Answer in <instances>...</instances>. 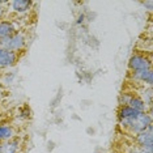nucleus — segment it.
<instances>
[{
  "mask_svg": "<svg viewBox=\"0 0 153 153\" xmlns=\"http://www.w3.org/2000/svg\"><path fill=\"white\" fill-rule=\"evenodd\" d=\"M134 82H137L141 86H152L153 85V69H144V71L130 72L128 75Z\"/></svg>",
  "mask_w": 153,
  "mask_h": 153,
  "instance_id": "nucleus-4",
  "label": "nucleus"
},
{
  "mask_svg": "<svg viewBox=\"0 0 153 153\" xmlns=\"http://www.w3.org/2000/svg\"><path fill=\"white\" fill-rule=\"evenodd\" d=\"M137 92L140 93V94H137V96H140V98L144 101V102L147 103L149 107H152V97H153L152 86H141Z\"/></svg>",
  "mask_w": 153,
  "mask_h": 153,
  "instance_id": "nucleus-11",
  "label": "nucleus"
},
{
  "mask_svg": "<svg viewBox=\"0 0 153 153\" xmlns=\"http://www.w3.org/2000/svg\"><path fill=\"white\" fill-rule=\"evenodd\" d=\"M16 137V130L13 128L11 124L4 123L0 124V141H8L11 139Z\"/></svg>",
  "mask_w": 153,
  "mask_h": 153,
  "instance_id": "nucleus-9",
  "label": "nucleus"
},
{
  "mask_svg": "<svg viewBox=\"0 0 153 153\" xmlns=\"http://www.w3.org/2000/svg\"><path fill=\"white\" fill-rule=\"evenodd\" d=\"M8 4L11 7L12 12L17 13V15H26L30 12L34 3L29 1V0H13V1H9Z\"/></svg>",
  "mask_w": 153,
  "mask_h": 153,
  "instance_id": "nucleus-6",
  "label": "nucleus"
},
{
  "mask_svg": "<svg viewBox=\"0 0 153 153\" xmlns=\"http://www.w3.org/2000/svg\"><path fill=\"white\" fill-rule=\"evenodd\" d=\"M0 143H1V141H0Z\"/></svg>",
  "mask_w": 153,
  "mask_h": 153,
  "instance_id": "nucleus-19",
  "label": "nucleus"
},
{
  "mask_svg": "<svg viewBox=\"0 0 153 153\" xmlns=\"http://www.w3.org/2000/svg\"><path fill=\"white\" fill-rule=\"evenodd\" d=\"M134 93L132 92H122L119 97H118V102H119V106H126L128 105V101L131 100V97Z\"/></svg>",
  "mask_w": 153,
  "mask_h": 153,
  "instance_id": "nucleus-12",
  "label": "nucleus"
},
{
  "mask_svg": "<svg viewBox=\"0 0 153 153\" xmlns=\"http://www.w3.org/2000/svg\"><path fill=\"white\" fill-rule=\"evenodd\" d=\"M135 145L148 152H153V123L145 128L144 131L139 132L134 137Z\"/></svg>",
  "mask_w": 153,
  "mask_h": 153,
  "instance_id": "nucleus-3",
  "label": "nucleus"
},
{
  "mask_svg": "<svg viewBox=\"0 0 153 153\" xmlns=\"http://www.w3.org/2000/svg\"><path fill=\"white\" fill-rule=\"evenodd\" d=\"M3 96H4V92H3V90H1V89H0V100H1V98H3Z\"/></svg>",
  "mask_w": 153,
  "mask_h": 153,
  "instance_id": "nucleus-18",
  "label": "nucleus"
},
{
  "mask_svg": "<svg viewBox=\"0 0 153 153\" xmlns=\"http://www.w3.org/2000/svg\"><path fill=\"white\" fill-rule=\"evenodd\" d=\"M79 24V25H82V24L85 22V13H80V15L77 16V21H76Z\"/></svg>",
  "mask_w": 153,
  "mask_h": 153,
  "instance_id": "nucleus-16",
  "label": "nucleus"
},
{
  "mask_svg": "<svg viewBox=\"0 0 153 153\" xmlns=\"http://www.w3.org/2000/svg\"><path fill=\"white\" fill-rule=\"evenodd\" d=\"M16 30L17 29L12 21H9V20H3V21H0V39L11 36Z\"/></svg>",
  "mask_w": 153,
  "mask_h": 153,
  "instance_id": "nucleus-10",
  "label": "nucleus"
},
{
  "mask_svg": "<svg viewBox=\"0 0 153 153\" xmlns=\"http://www.w3.org/2000/svg\"><path fill=\"white\" fill-rule=\"evenodd\" d=\"M144 69H152V56L147 53H135L130 56L128 60V71H144Z\"/></svg>",
  "mask_w": 153,
  "mask_h": 153,
  "instance_id": "nucleus-2",
  "label": "nucleus"
},
{
  "mask_svg": "<svg viewBox=\"0 0 153 153\" xmlns=\"http://www.w3.org/2000/svg\"><path fill=\"white\" fill-rule=\"evenodd\" d=\"M15 77H16L15 72H8V74L4 76V82H5V84H12L13 80H15Z\"/></svg>",
  "mask_w": 153,
  "mask_h": 153,
  "instance_id": "nucleus-14",
  "label": "nucleus"
},
{
  "mask_svg": "<svg viewBox=\"0 0 153 153\" xmlns=\"http://www.w3.org/2000/svg\"><path fill=\"white\" fill-rule=\"evenodd\" d=\"M17 60H19V54L9 50H4V48H0V69L12 67V65L17 63Z\"/></svg>",
  "mask_w": 153,
  "mask_h": 153,
  "instance_id": "nucleus-5",
  "label": "nucleus"
},
{
  "mask_svg": "<svg viewBox=\"0 0 153 153\" xmlns=\"http://www.w3.org/2000/svg\"><path fill=\"white\" fill-rule=\"evenodd\" d=\"M127 153H153V152H148V151H145V149H141V148H139L135 145V147H131L130 151Z\"/></svg>",
  "mask_w": 153,
  "mask_h": 153,
  "instance_id": "nucleus-15",
  "label": "nucleus"
},
{
  "mask_svg": "<svg viewBox=\"0 0 153 153\" xmlns=\"http://www.w3.org/2000/svg\"><path fill=\"white\" fill-rule=\"evenodd\" d=\"M30 114H32V111H30V107L27 105H24L19 109V118H21V119L30 118Z\"/></svg>",
  "mask_w": 153,
  "mask_h": 153,
  "instance_id": "nucleus-13",
  "label": "nucleus"
},
{
  "mask_svg": "<svg viewBox=\"0 0 153 153\" xmlns=\"http://www.w3.org/2000/svg\"><path fill=\"white\" fill-rule=\"evenodd\" d=\"M20 148H21V140L17 137L0 143V153H19Z\"/></svg>",
  "mask_w": 153,
  "mask_h": 153,
  "instance_id": "nucleus-7",
  "label": "nucleus"
},
{
  "mask_svg": "<svg viewBox=\"0 0 153 153\" xmlns=\"http://www.w3.org/2000/svg\"><path fill=\"white\" fill-rule=\"evenodd\" d=\"M26 46V38L24 36L22 32L16 30L11 36L0 39V48H4V50H9L13 53L19 54L25 48Z\"/></svg>",
  "mask_w": 153,
  "mask_h": 153,
  "instance_id": "nucleus-1",
  "label": "nucleus"
},
{
  "mask_svg": "<svg viewBox=\"0 0 153 153\" xmlns=\"http://www.w3.org/2000/svg\"><path fill=\"white\" fill-rule=\"evenodd\" d=\"M143 5L148 7V11H152V5H153V1H143L141 3Z\"/></svg>",
  "mask_w": 153,
  "mask_h": 153,
  "instance_id": "nucleus-17",
  "label": "nucleus"
},
{
  "mask_svg": "<svg viewBox=\"0 0 153 153\" xmlns=\"http://www.w3.org/2000/svg\"><path fill=\"white\" fill-rule=\"evenodd\" d=\"M127 106H130L132 107L134 110H136L139 111V113H145V111H152V107H149L147 103L144 102L141 98H140V96H137V94H132L131 97V100L128 101V105Z\"/></svg>",
  "mask_w": 153,
  "mask_h": 153,
  "instance_id": "nucleus-8",
  "label": "nucleus"
}]
</instances>
